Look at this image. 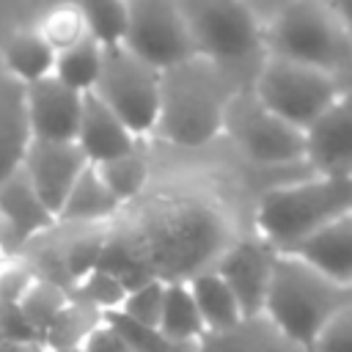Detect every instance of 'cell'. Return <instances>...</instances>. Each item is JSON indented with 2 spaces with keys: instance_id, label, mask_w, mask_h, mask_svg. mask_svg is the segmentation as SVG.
Here are the masks:
<instances>
[{
  "instance_id": "cell-4",
  "label": "cell",
  "mask_w": 352,
  "mask_h": 352,
  "mask_svg": "<svg viewBox=\"0 0 352 352\" xmlns=\"http://www.w3.org/2000/svg\"><path fill=\"white\" fill-rule=\"evenodd\" d=\"M352 212V179L305 176L270 187L253 212V234L275 253H286L322 226Z\"/></svg>"
},
{
  "instance_id": "cell-31",
  "label": "cell",
  "mask_w": 352,
  "mask_h": 352,
  "mask_svg": "<svg viewBox=\"0 0 352 352\" xmlns=\"http://www.w3.org/2000/svg\"><path fill=\"white\" fill-rule=\"evenodd\" d=\"M308 352H352V305L338 311L324 324Z\"/></svg>"
},
{
  "instance_id": "cell-27",
  "label": "cell",
  "mask_w": 352,
  "mask_h": 352,
  "mask_svg": "<svg viewBox=\"0 0 352 352\" xmlns=\"http://www.w3.org/2000/svg\"><path fill=\"white\" fill-rule=\"evenodd\" d=\"M72 294L63 292L60 286L50 283V280H41L36 278L30 283V289L25 292V297L19 300V314L25 316V322L30 324V330L36 333L38 344L44 338V333L50 330V324L60 316V311L69 305Z\"/></svg>"
},
{
  "instance_id": "cell-19",
  "label": "cell",
  "mask_w": 352,
  "mask_h": 352,
  "mask_svg": "<svg viewBox=\"0 0 352 352\" xmlns=\"http://www.w3.org/2000/svg\"><path fill=\"white\" fill-rule=\"evenodd\" d=\"M30 146V126L25 113V88L0 77V184L22 170Z\"/></svg>"
},
{
  "instance_id": "cell-2",
  "label": "cell",
  "mask_w": 352,
  "mask_h": 352,
  "mask_svg": "<svg viewBox=\"0 0 352 352\" xmlns=\"http://www.w3.org/2000/svg\"><path fill=\"white\" fill-rule=\"evenodd\" d=\"M242 88L214 63L192 58L162 74L157 135L173 146L198 148L223 132L228 102Z\"/></svg>"
},
{
  "instance_id": "cell-33",
  "label": "cell",
  "mask_w": 352,
  "mask_h": 352,
  "mask_svg": "<svg viewBox=\"0 0 352 352\" xmlns=\"http://www.w3.org/2000/svg\"><path fill=\"white\" fill-rule=\"evenodd\" d=\"M330 6L336 11V16H338V22H341V28L346 33V38L352 41V0H341V3H330Z\"/></svg>"
},
{
  "instance_id": "cell-10",
  "label": "cell",
  "mask_w": 352,
  "mask_h": 352,
  "mask_svg": "<svg viewBox=\"0 0 352 352\" xmlns=\"http://www.w3.org/2000/svg\"><path fill=\"white\" fill-rule=\"evenodd\" d=\"M124 50L160 74L198 58L182 6L173 0H132Z\"/></svg>"
},
{
  "instance_id": "cell-37",
  "label": "cell",
  "mask_w": 352,
  "mask_h": 352,
  "mask_svg": "<svg viewBox=\"0 0 352 352\" xmlns=\"http://www.w3.org/2000/svg\"><path fill=\"white\" fill-rule=\"evenodd\" d=\"M3 261H6V258H3V253H0V267H3Z\"/></svg>"
},
{
  "instance_id": "cell-15",
  "label": "cell",
  "mask_w": 352,
  "mask_h": 352,
  "mask_svg": "<svg viewBox=\"0 0 352 352\" xmlns=\"http://www.w3.org/2000/svg\"><path fill=\"white\" fill-rule=\"evenodd\" d=\"M80 94L63 88L55 77L33 82L25 88V113L30 126V140L41 143H74L80 113H82Z\"/></svg>"
},
{
  "instance_id": "cell-12",
  "label": "cell",
  "mask_w": 352,
  "mask_h": 352,
  "mask_svg": "<svg viewBox=\"0 0 352 352\" xmlns=\"http://www.w3.org/2000/svg\"><path fill=\"white\" fill-rule=\"evenodd\" d=\"M275 258L278 253L253 234L245 239H234L212 264V270L226 280V286L236 297L242 316H258L264 311Z\"/></svg>"
},
{
  "instance_id": "cell-3",
  "label": "cell",
  "mask_w": 352,
  "mask_h": 352,
  "mask_svg": "<svg viewBox=\"0 0 352 352\" xmlns=\"http://www.w3.org/2000/svg\"><path fill=\"white\" fill-rule=\"evenodd\" d=\"M179 6L198 58L223 69L242 91H250L267 60L264 22L256 8L239 0H182Z\"/></svg>"
},
{
  "instance_id": "cell-22",
  "label": "cell",
  "mask_w": 352,
  "mask_h": 352,
  "mask_svg": "<svg viewBox=\"0 0 352 352\" xmlns=\"http://www.w3.org/2000/svg\"><path fill=\"white\" fill-rule=\"evenodd\" d=\"M192 300H195V308L201 314V322H204V330L206 333H217V330H228L231 324H236L242 319V311H239V302L236 297L231 294V289L226 286V280L209 267L198 275H192L190 280H184Z\"/></svg>"
},
{
  "instance_id": "cell-29",
  "label": "cell",
  "mask_w": 352,
  "mask_h": 352,
  "mask_svg": "<svg viewBox=\"0 0 352 352\" xmlns=\"http://www.w3.org/2000/svg\"><path fill=\"white\" fill-rule=\"evenodd\" d=\"M162 302H165V280L151 278V280L129 289L116 314H121L129 322H138L143 327H157L160 314H162Z\"/></svg>"
},
{
  "instance_id": "cell-30",
  "label": "cell",
  "mask_w": 352,
  "mask_h": 352,
  "mask_svg": "<svg viewBox=\"0 0 352 352\" xmlns=\"http://www.w3.org/2000/svg\"><path fill=\"white\" fill-rule=\"evenodd\" d=\"M36 30L44 36V41L55 52L69 50V47H74L77 41L85 38V25H82V16H80L77 3L74 6H58V8H52L41 19V25Z\"/></svg>"
},
{
  "instance_id": "cell-26",
  "label": "cell",
  "mask_w": 352,
  "mask_h": 352,
  "mask_svg": "<svg viewBox=\"0 0 352 352\" xmlns=\"http://www.w3.org/2000/svg\"><path fill=\"white\" fill-rule=\"evenodd\" d=\"M102 179V184L110 190V195L126 206L129 201H135L146 184H148V160L143 154V148H135L126 157H118L113 162H104L99 168H94Z\"/></svg>"
},
{
  "instance_id": "cell-5",
  "label": "cell",
  "mask_w": 352,
  "mask_h": 352,
  "mask_svg": "<svg viewBox=\"0 0 352 352\" xmlns=\"http://www.w3.org/2000/svg\"><path fill=\"white\" fill-rule=\"evenodd\" d=\"M346 305H352V289L327 280L289 253H278L261 314L292 344L308 352L324 324Z\"/></svg>"
},
{
  "instance_id": "cell-36",
  "label": "cell",
  "mask_w": 352,
  "mask_h": 352,
  "mask_svg": "<svg viewBox=\"0 0 352 352\" xmlns=\"http://www.w3.org/2000/svg\"><path fill=\"white\" fill-rule=\"evenodd\" d=\"M55 352H82V346H69V349H55Z\"/></svg>"
},
{
  "instance_id": "cell-9",
  "label": "cell",
  "mask_w": 352,
  "mask_h": 352,
  "mask_svg": "<svg viewBox=\"0 0 352 352\" xmlns=\"http://www.w3.org/2000/svg\"><path fill=\"white\" fill-rule=\"evenodd\" d=\"M223 132L231 138L236 151L258 168H286L305 162L302 132L272 116L253 96V91H239L228 102Z\"/></svg>"
},
{
  "instance_id": "cell-13",
  "label": "cell",
  "mask_w": 352,
  "mask_h": 352,
  "mask_svg": "<svg viewBox=\"0 0 352 352\" xmlns=\"http://www.w3.org/2000/svg\"><path fill=\"white\" fill-rule=\"evenodd\" d=\"M302 138L305 165L314 176L352 179V94H338Z\"/></svg>"
},
{
  "instance_id": "cell-32",
  "label": "cell",
  "mask_w": 352,
  "mask_h": 352,
  "mask_svg": "<svg viewBox=\"0 0 352 352\" xmlns=\"http://www.w3.org/2000/svg\"><path fill=\"white\" fill-rule=\"evenodd\" d=\"M80 346H82V352H129L126 341L113 330V324L104 316L91 327V333L85 336V341Z\"/></svg>"
},
{
  "instance_id": "cell-18",
  "label": "cell",
  "mask_w": 352,
  "mask_h": 352,
  "mask_svg": "<svg viewBox=\"0 0 352 352\" xmlns=\"http://www.w3.org/2000/svg\"><path fill=\"white\" fill-rule=\"evenodd\" d=\"M195 352H305L292 344L264 314L242 316L228 330L204 333Z\"/></svg>"
},
{
  "instance_id": "cell-34",
  "label": "cell",
  "mask_w": 352,
  "mask_h": 352,
  "mask_svg": "<svg viewBox=\"0 0 352 352\" xmlns=\"http://www.w3.org/2000/svg\"><path fill=\"white\" fill-rule=\"evenodd\" d=\"M336 85H338V94H352V63L336 77Z\"/></svg>"
},
{
  "instance_id": "cell-14",
  "label": "cell",
  "mask_w": 352,
  "mask_h": 352,
  "mask_svg": "<svg viewBox=\"0 0 352 352\" xmlns=\"http://www.w3.org/2000/svg\"><path fill=\"white\" fill-rule=\"evenodd\" d=\"M88 168V160L77 148V143H41L30 140L25 160H22V173L30 182L33 192L38 201L50 209L52 217H58L66 195L72 192L74 182L82 176Z\"/></svg>"
},
{
  "instance_id": "cell-8",
  "label": "cell",
  "mask_w": 352,
  "mask_h": 352,
  "mask_svg": "<svg viewBox=\"0 0 352 352\" xmlns=\"http://www.w3.org/2000/svg\"><path fill=\"white\" fill-rule=\"evenodd\" d=\"M250 91L272 116L300 132H305L338 99L333 74L270 55L261 63Z\"/></svg>"
},
{
  "instance_id": "cell-28",
  "label": "cell",
  "mask_w": 352,
  "mask_h": 352,
  "mask_svg": "<svg viewBox=\"0 0 352 352\" xmlns=\"http://www.w3.org/2000/svg\"><path fill=\"white\" fill-rule=\"evenodd\" d=\"M126 297V286L107 270L96 267L94 272H88L82 280H77V286L72 289V300H77L80 305L96 311L99 316L116 314L121 308Z\"/></svg>"
},
{
  "instance_id": "cell-1",
  "label": "cell",
  "mask_w": 352,
  "mask_h": 352,
  "mask_svg": "<svg viewBox=\"0 0 352 352\" xmlns=\"http://www.w3.org/2000/svg\"><path fill=\"white\" fill-rule=\"evenodd\" d=\"M234 239L226 217L201 201H173L151 209L135 228L107 234L99 267L113 272L126 292L160 278L184 283L209 270Z\"/></svg>"
},
{
  "instance_id": "cell-23",
  "label": "cell",
  "mask_w": 352,
  "mask_h": 352,
  "mask_svg": "<svg viewBox=\"0 0 352 352\" xmlns=\"http://www.w3.org/2000/svg\"><path fill=\"white\" fill-rule=\"evenodd\" d=\"M157 330L173 341V344H187L195 346L204 338V322L195 308V300L187 289V283H165V302L162 314L157 322Z\"/></svg>"
},
{
  "instance_id": "cell-11",
  "label": "cell",
  "mask_w": 352,
  "mask_h": 352,
  "mask_svg": "<svg viewBox=\"0 0 352 352\" xmlns=\"http://www.w3.org/2000/svg\"><path fill=\"white\" fill-rule=\"evenodd\" d=\"M55 226V217L38 201L22 170L0 184V253L6 261L22 258Z\"/></svg>"
},
{
  "instance_id": "cell-17",
  "label": "cell",
  "mask_w": 352,
  "mask_h": 352,
  "mask_svg": "<svg viewBox=\"0 0 352 352\" xmlns=\"http://www.w3.org/2000/svg\"><path fill=\"white\" fill-rule=\"evenodd\" d=\"M286 253L305 261L327 280L352 289V212L322 226Z\"/></svg>"
},
{
  "instance_id": "cell-20",
  "label": "cell",
  "mask_w": 352,
  "mask_h": 352,
  "mask_svg": "<svg viewBox=\"0 0 352 352\" xmlns=\"http://www.w3.org/2000/svg\"><path fill=\"white\" fill-rule=\"evenodd\" d=\"M124 206L110 195V190L102 184L99 173L88 165L82 176L74 182L72 192L66 195L55 223L66 228H88V226H104L110 223Z\"/></svg>"
},
{
  "instance_id": "cell-24",
  "label": "cell",
  "mask_w": 352,
  "mask_h": 352,
  "mask_svg": "<svg viewBox=\"0 0 352 352\" xmlns=\"http://www.w3.org/2000/svg\"><path fill=\"white\" fill-rule=\"evenodd\" d=\"M102 52H104V50H102L99 44H94V41L85 36V38L77 41L74 47L55 52L52 77H55L63 88H69V91H74V94H80V96L94 94L96 80H99V69H102Z\"/></svg>"
},
{
  "instance_id": "cell-35",
  "label": "cell",
  "mask_w": 352,
  "mask_h": 352,
  "mask_svg": "<svg viewBox=\"0 0 352 352\" xmlns=\"http://www.w3.org/2000/svg\"><path fill=\"white\" fill-rule=\"evenodd\" d=\"M0 352H47L38 344H0Z\"/></svg>"
},
{
  "instance_id": "cell-6",
  "label": "cell",
  "mask_w": 352,
  "mask_h": 352,
  "mask_svg": "<svg viewBox=\"0 0 352 352\" xmlns=\"http://www.w3.org/2000/svg\"><path fill=\"white\" fill-rule=\"evenodd\" d=\"M264 44L270 58L311 66L333 77L352 63V41L333 6L319 0L278 6L264 22Z\"/></svg>"
},
{
  "instance_id": "cell-7",
  "label": "cell",
  "mask_w": 352,
  "mask_h": 352,
  "mask_svg": "<svg viewBox=\"0 0 352 352\" xmlns=\"http://www.w3.org/2000/svg\"><path fill=\"white\" fill-rule=\"evenodd\" d=\"M162 74L138 60L124 47L102 52V69L94 96L138 138L143 140L157 129Z\"/></svg>"
},
{
  "instance_id": "cell-16",
  "label": "cell",
  "mask_w": 352,
  "mask_h": 352,
  "mask_svg": "<svg viewBox=\"0 0 352 352\" xmlns=\"http://www.w3.org/2000/svg\"><path fill=\"white\" fill-rule=\"evenodd\" d=\"M74 143L91 168H99L104 162H113L140 148V140L94 94H85L82 99V113H80Z\"/></svg>"
},
{
  "instance_id": "cell-25",
  "label": "cell",
  "mask_w": 352,
  "mask_h": 352,
  "mask_svg": "<svg viewBox=\"0 0 352 352\" xmlns=\"http://www.w3.org/2000/svg\"><path fill=\"white\" fill-rule=\"evenodd\" d=\"M85 36L99 44L102 50H116L124 47L126 28H129V6L118 0H88L77 3Z\"/></svg>"
},
{
  "instance_id": "cell-21",
  "label": "cell",
  "mask_w": 352,
  "mask_h": 352,
  "mask_svg": "<svg viewBox=\"0 0 352 352\" xmlns=\"http://www.w3.org/2000/svg\"><path fill=\"white\" fill-rule=\"evenodd\" d=\"M0 55H3L6 77L19 82L22 88L52 77L55 50L44 41V36L36 28H25V30L8 33L3 47H0Z\"/></svg>"
}]
</instances>
